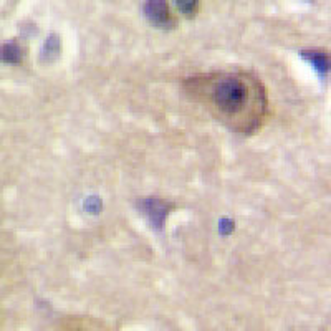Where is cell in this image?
I'll use <instances>...</instances> for the list:
<instances>
[{"label": "cell", "instance_id": "obj_1", "mask_svg": "<svg viewBox=\"0 0 331 331\" xmlns=\"http://www.w3.org/2000/svg\"><path fill=\"white\" fill-rule=\"evenodd\" d=\"M186 96L237 134L250 136L268 118V95L260 78L248 71H214L182 81Z\"/></svg>", "mask_w": 331, "mask_h": 331}, {"label": "cell", "instance_id": "obj_2", "mask_svg": "<svg viewBox=\"0 0 331 331\" xmlns=\"http://www.w3.org/2000/svg\"><path fill=\"white\" fill-rule=\"evenodd\" d=\"M146 15L152 22L164 25L169 22V9L165 0H147L146 2Z\"/></svg>", "mask_w": 331, "mask_h": 331}, {"label": "cell", "instance_id": "obj_3", "mask_svg": "<svg viewBox=\"0 0 331 331\" xmlns=\"http://www.w3.org/2000/svg\"><path fill=\"white\" fill-rule=\"evenodd\" d=\"M306 57L311 60L313 65L316 66L319 71H326L331 66V60L326 53L323 52H306Z\"/></svg>", "mask_w": 331, "mask_h": 331}, {"label": "cell", "instance_id": "obj_4", "mask_svg": "<svg viewBox=\"0 0 331 331\" xmlns=\"http://www.w3.org/2000/svg\"><path fill=\"white\" fill-rule=\"evenodd\" d=\"M178 5L184 14H191V12H194L197 0H178Z\"/></svg>", "mask_w": 331, "mask_h": 331}]
</instances>
